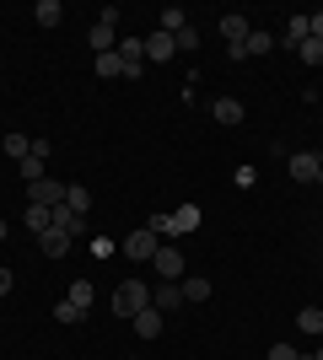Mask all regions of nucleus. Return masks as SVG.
Here are the masks:
<instances>
[{
	"label": "nucleus",
	"mask_w": 323,
	"mask_h": 360,
	"mask_svg": "<svg viewBox=\"0 0 323 360\" xmlns=\"http://www.w3.org/2000/svg\"><path fill=\"white\" fill-rule=\"evenodd\" d=\"M151 307V285L146 280H119V290H113V312L119 317H135Z\"/></svg>",
	"instance_id": "obj_1"
},
{
	"label": "nucleus",
	"mask_w": 323,
	"mask_h": 360,
	"mask_svg": "<svg viewBox=\"0 0 323 360\" xmlns=\"http://www.w3.org/2000/svg\"><path fill=\"white\" fill-rule=\"evenodd\" d=\"M156 248H162V237H156L151 226H140V231H129V237H124V258H129V264H151Z\"/></svg>",
	"instance_id": "obj_2"
},
{
	"label": "nucleus",
	"mask_w": 323,
	"mask_h": 360,
	"mask_svg": "<svg viewBox=\"0 0 323 360\" xmlns=\"http://www.w3.org/2000/svg\"><path fill=\"white\" fill-rule=\"evenodd\" d=\"M151 269L162 274V280H172V285H178V280H184V253H178V248H172V242H162V248H156V258H151Z\"/></svg>",
	"instance_id": "obj_3"
},
{
	"label": "nucleus",
	"mask_w": 323,
	"mask_h": 360,
	"mask_svg": "<svg viewBox=\"0 0 323 360\" xmlns=\"http://www.w3.org/2000/svg\"><path fill=\"white\" fill-rule=\"evenodd\" d=\"M65 188H70V183L38 178V183H27V205H44V210H54V205H65Z\"/></svg>",
	"instance_id": "obj_4"
},
{
	"label": "nucleus",
	"mask_w": 323,
	"mask_h": 360,
	"mask_svg": "<svg viewBox=\"0 0 323 360\" xmlns=\"http://www.w3.org/2000/svg\"><path fill=\"white\" fill-rule=\"evenodd\" d=\"M119 65H124V81H135L146 70V38H124L119 44Z\"/></svg>",
	"instance_id": "obj_5"
},
{
	"label": "nucleus",
	"mask_w": 323,
	"mask_h": 360,
	"mask_svg": "<svg viewBox=\"0 0 323 360\" xmlns=\"http://www.w3.org/2000/svg\"><path fill=\"white\" fill-rule=\"evenodd\" d=\"M151 307L156 312H178V307H189V301H184V290L172 285V280H162V285H151Z\"/></svg>",
	"instance_id": "obj_6"
},
{
	"label": "nucleus",
	"mask_w": 323,
	"mask_h": 360,
	"mask_svg": "<svg viewBox=\"0 0 323 360\" xmlns=\"http://www.w3.org/2000/svg\"><path fill=\"white\" fill-rule=\"evenodd\" d=\"M210 113H215V124H227V129L248 119V108L237 103V97H215V103H210Z\"/></svg>",
	"instance_id": "obj_7"
},
{
	"label": "nucleus",
	"mask_w": 323,
	"mask_h": 360,
	"mask_svg": "<svg viewBox=\"0 0 323 360\" xmlns=\"http://www.w3.org/2000/svg\"><path fill=\"white\" fill-rule=\"evenodd\" d=\"M172 54H178V38H172V32H162V27H156L151 38H146V60H172Z\"/></svg>",
	"instance_id": "obj_8"
},
{
	"label": "nucleus",
	"mask_w": 323,
	"mask_h": 360,
	"mask_svg": "<svg viewBox=\"0 0 323 360\" xmlns=\"http://www.w3.org/2000/svg\"><path fill=\"white\" fill-rule=\"evenodd\" d=\"M291 178L296 183H318V150H296L291 156Z\"/></svg>",
	"instance_id": "obj_9"
},
{
	"label": "nucleus",
	"mask_w": 323,
	"mask_h": 360,
	"mask_svg": "<svg viewBox=\"0 0 323 360\" xmlns=\"http://www.w3.org/2000/svg\"><path fill=\"white\" fill-rule=\"evenodd\" d=\"M113 32H119L113 22H92V32H87V44H92V54H113V49H119V44H113Z\"/></svg>",
	"instance_id": "obj_10"
},
{
	"label": "nucleus",
	"mask_w": 323,
	"mask_h": 360,
	"mask_svg": "<svg viewBox=\"0 0 323 360\" xmlns=\"http://www.w3.org/2000/svg\"><path fill=\"white\" fill-rule=\"evenodd\" d=\"M200 205H178V210H172V237H184V231H200Z\"/></svg>",
	"instance_id": "obj_11"
},
{
	"label": "nucleus",
	"mask_w": 323,
	"mask_h": 360,
	"mask_svg": "<svg viewBox=\"0 0 323 360\" xmlns=\"http://www.w3.org/2000/svg\"><path fill=\"white\" fill-rule=\"evenodd\" d=\"M248 32H253V27H248V16H237V11L221 16V38H227V44H248Z\"/></svg>",
	"instance_id": "obj_12"
},
{
	"label": "nucleus",
	"mask_w": 323,
	"mask_h": 360,
	"mask_svg": "<svg viewBox=\"0 0 323 360\" xmlns=\"http://www.w3.org/2000/svg\"><path fill=\"white\" fill-rule=\"evenodd\" d=\"M129 323H135V333H140V339H162V312H156V307H146V312H135V317H129Z\"/></svg>",
	"instance_id": "obj_13"
},
{
	"label": "nucleus",
	"mask_w": 323,
	"mask_h": 360,
	"mask_svg": "<svg viewBox=\"0 0 323 360\" xmlns=\"http://www.w3.org/2000/svg\"><path fill=\"white\" fill-rule=\"evenodd\" d=\"M32 22H38V27H60L65 6H60V0H38V6H32Z\"/></svg>",
	"instance_id": "obj_14"
},
{
	"label": "nucleus",
	"mask_w": 323,
	"mask_h": 360,
	"mask_svg": "<svg viewBox=\"0 0 323 360\" xmlns=\"http://www.w3.org/2000/svg\"><path fill=\"white\" fill-rule=\"evenodd\" d=\"M65 301H70V307H76V312H81V317H87V307H92V301H97V290H92V280H87V274H81L76 285H70V296H65Z\"/></svg>",
	"instance_id": "obj_15"
},
{
	"label": "nucleus",
	"mask_w": 323,
	"mask_h": 360,
	"mask_svg": "<svg viewBox=\"0 0 323 360\" xmlns=\"http://www.w3.org/2000/svg\"><path fill=\"white\" fill-rule=\"evenodd\" d=\"M38 248H44V258H65V253H70V237H65V231H54V226H49L44 237H38Z\"/></svg>",
	"instance_id": "obj_16"
},
{
	"label": "nucleus",
	"mask_w": 323,
	"mask_h": 360,
	"mask_svg": "<svg viewBox=\"0 0 323 360\" xmlns=\"http://www.w3.org/2000/svg\"><path fill=\"white\" fill-rule=\"evenodd\" d=\"M178 290H184V301H210V280H205V274H184Z\"/></svg>",
	"instance_id": "obj_17"
},
{
	"label": "nucleus",
	"mask_w": 323,
	"mask_h": 360,
	"mask_svg": "<svg viewBox=\"0 0 323 360\" xmlns=\"http://www.w3.org/2000/svg\"><path fill=\"white\" fill-rule=\"evenodd\" d=\"M0 146H6V156H11V162H27V156H32V140H27V135H16V129L0 140Z\"/></svg>",
	"instance_id": "obj_18"
},
{
	"label": "nucleus",
	"mask_w": 323,
	"mask_h": 360,
	"mask_svg": "<svg viewBox=\"0 0 323 360\" xmlns=\"http://www.w3.org/2000/svg\"><path fill=\"white\" fill-rule=\"evenodd\" d=\"M92 70L103 75V81H113V75H124V65H119V49H113V54H92Z\"/></svg>",
	"instance_id": "obj_19"
},
{
	"label": "nucleus",
	"mask_w": 323,
	"mask_h": 360,
	"mask_svg": "<svg viewBox=\"0 0 323 360\" xmlns=\"http://www.w3.org/2000/svg\"><path fill=\"white\" fill-rule=\"evenodd\" d=\"M65 205H70L76 215H87V210H92V188H81V183H70V188H65Z\"/></svg>",
	"instance_id": "obj_20"
},
{
	"label": "nucleus",
	"mask_w": 323,
	"mask_h": 360,
	"mask_svg": "<svg viewBox=\"0 0 323 360\" xmlns=\"http://www.w3.org/2000/svg\"><path fill=\"white\" fill-rule=\"evenodd\" d=\"M184 27H189V11H184V6H167V11H162V32H172V38H178Z\"/></svg>",
	"instance_id": "obj_21"
},
{
	"label": "nucleus",
	"mask_w": 323,
	"mask_h": 360,
	"mask_svg": "<svg viewBox=\"0 0 323 360\" xmlns=\"http://www.w3.org/2000/svg\"><path fill=\"white\" fill-rule=\"evenodd\" d=\"M296 328L302 333H323V307H302V312H296Z\"/></svg>",
	"instance_id": "obj_22"
},
{
	"label": "nucleus",
	"mask_w": 323,
	"mask_h": 360,
	"mask_svg": "<svg viewBox=\"0 0 323 360\" xmlns=\"http://www.w3.org/2000/svg\"><path fill=\"white\" fill-rule=\"evenodd\" d=\"M291 54H296L302 65H323V38H308V44H296Z\"/></svg>",
	"instance_id": "obj_23"
},
{
	"label": "nucleus",
	"mask_w": 323,
	"mask_h": 360,
	"mask_svg": "<svg viewBox=\"0 0 323 360\" xmlns=\"http://www.w3.org/2000/svg\"><path fill=\"white\" fill-rule=\"evenodd\" d=\"M270 49H275V32H264V27L248 32V54H253V60H259V54H270Z\"/></svg>",
	"instance_id": "obj_24"
},
{
	"label": "nucleus",
	"mask_w": 323,
	"mask_h": 360,
	"mask_svg": "<svg viewBox=\"0 0 323 360\" xmlns=\"http://www.w3.org/2000/svg\"><path fill=\"white\" fill-rule=\"evenodd\" d=\"M308 38H312V32H308V16H291V22H286V44H308Z\"/></svg>",
	"instance_id": "obj_25"
},
{
	"label": "nucleus",
	"mask_w": 323,
	"mask_h": 360,
	"mask_svg": "<svg viewBox=\"0 0 323 360\" xmlns=\"http://www.w3.org/2000/svg\"><path fill=\"white\" fill-rule=\"evenodd\" d=\"M49 215H54V210H44V205H27V231H38V237H44V231H49Z\"/></svg>",
	"instance_id": "obj_26"
},
{
	"label": "nucleus",
	"mask_w": 323,
	"mask_h": 360,
	"mask_svg": "<svg viewBox=\"0 0 323 360\" xmlns=\"http://www.w3.org/2000/svg\"><path fill=\"white\" fill-rule=\"evenodd\" d=\"M44 162H49V156H27V162H16V167H22V178H27V183H38V178H49Z\"/></svg>",
	"instance_id": "obj_27"
},
{
	"label": "nucleus",
	"mask_w": 323,
	"mask_h": 360,
	"mask_svg": "<svg viewBox=\"0 0 323 360\" xmlns=\"http://www.w3.org/2000/svg\"><path fill=\"white\" fill-rule=\"evenodd\" d=\"M270 360H308L296 345H270Z\"/></svg>",
	"instance_id": "obj_28"
},
{
	"label": "nucleus",
	"mask_w": 323,
	"mask_h": 360,
	"mask_svg": "<svg viewBox=\"0 0 323 360\" xmlns=\"http://www.w3.org/2000/svg\"><path fill=\"white\" fill-rule=\"evenodd\" d=\"M194 49H200V32L184 27V32H178V54H194Z\"/></svg>",
	"instance_id": "obj_29"
},
{
	"label": "nucleus",
	"mask_w": 323,
	"mask_h": 360,
	"mask_svg": "<svg viewBox=\"0 0 323 360\" xmlns=\"http://www.w3.org/2000/svg\"><path fill=\"white\" fill-rule=\"evenodd\" d=\"M54 323H81V312L70 307V301H60V307H54Z\"/></svg>",
	"instance_id": "obj_30"
},
{
	"label": "nucleus",
	"mask_w": 323,
	"mask_h": 360,
	"mask_svg": "<svg viewBox=\"0 0 323 360\" xmlns=\"http://www.w3.org/2000/svg\"><path fill=\"white\" fill-rule=\"evenodd\" d=\"M156 231V237H172V215H151V221H146Z\"/></svg>",
	"instance_id": "obj_31"
},
{
	"label": "nucleus",
	"mask_w": 323,
	"mask_h": 360,
	"mask_svg": "<svg viewBox=\"0 0 323 360\" xmlns=\"http://www.w3.org/2000/svg\"><path fill=\"white\" fill-rule=\"evenodd\" d=\"M11 285H16V274H11V269H0V301L11 296Z\"/></svg>",
	"instance_id": "obj_32"
},
{
	"label": "nucleus",
	"mask_w": 323,
	"mask_h": 360,
	"mask_svg": "<svg viewBox=\"0 0 323 360\" xmlns=\"http://www.w3.org/2000/svg\"><path fill=\"white\" fill-rule=\"evenodd\" d=\"M308 32H312V38H323V11H312V16H308Z\"/></svg>",
	"instance_id": "obj_33"
},
{
	"label": "nucleus",
	"mask_w": 323,
	"mask_h": 360,
	"mask_svg": "<svg viewBox=\"0 0 323 360\" xmlns=\"http://www.w3.org/2000/svg\"><path fill=\"white\" fill-rule=\"evenodd\" d=\"M6 237H11V226H6V221H0V242H6Z\"/></svg>",
	"instance_id": "obj_34"
},
{
	"label": "nucleus",
	"mask_w": 323,
	"mask_h": 360,
	"mask_svg": "<svg viewBox=\"0 0 323 360\" xmlns=\"http://www.w3.org/2000/svg\"><path fill=\"white\" fill-rule=\"evenodd\" d=\"M318 183H323V150H318Z\"/></svg>",
	"instance_id": "obj_35"
},
{
	"label": "nucleus",
	"mask_w": 323,
	"mask_h": 360,
	"mask_svg": "<svg viewBox=\"0 0 323 360\" xmlns=\"http://www.w3.org/2000/svg\"><path fill=\"white\" fill-rule=\"evenodd\" d=\"M312 360H323V349H318V355H312Z\"/></svg>",
	"instance_id": "obj_36"
}]
</instances>
